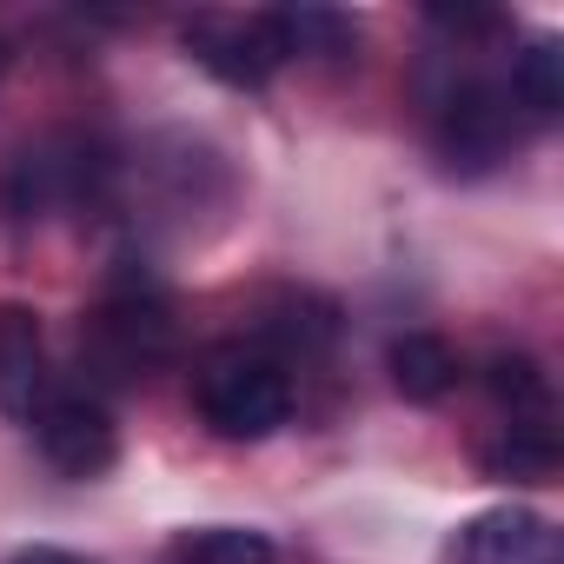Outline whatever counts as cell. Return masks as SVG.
Wrapping results in <instances>:
<instances>
[{
    "mask_svg": "<svg viewBox=\"0 0 564 564\" xmlns=\"http://www.w3.org/2000/svg\"><path fill=\"white\" fill-rule=\"evenodd\" d=\"M272 34H279V47H286V61L293 54H346L359 41V21L333 14V8H279Z\"/></svg>",
    "mask_w": 564,
    "mask_h": 564,
    "instance_id": "7c38bea8",
    "label": "cell"
},
{
    "mask_svg": "<svg viewBox=\"0 0 564 564\" xmlns=\"http://www.w3.org/2000/svg\"><path fill=\"white\" fill-rule=\"evenodd\" d=\"M458 564H564V538H557V524L544 511L491 505V511L465 518Z\"/></svg>",
    "mask_w": 564,
    "mask_h": 564,
    "instance_id": "52a82bcc",
    "label": "cell"
},
{
    "mask_svg": "<svg viewBox=\"0 0 564 564\" xmlns=\"http://www.w3.org/2000/svg\"><path fill=\"white\" fill-rule=\"evenodd\" d=\"M180 564H272V538L265 531H239V524H219V531H199Z\"/></svg>",
    "mask_w": 564,
    "mask_h": 564,
    "instance_id": "5bb4252c",
    "label": "cell"
},
{
    "mask_svg": "<svg viewBox=\"0 0 564 564\" xmlns=\"http://www.w3.org/2000/svg\"><path fill=\"white\" fill-rule=\"evenodd\" d=\"M186 47L226 87H265L279 67H286V47H279V34H272V14H252V21L246 14H199V21H186Z\"/></svg>",
    "mask_w": 564,
    "mask_h": 564,
    "instance_id": "8992f818",
    "label": "cell"
},
{
    "mask_svg": "<svg viewBox=\"0 0 564 564\" xmlns=\"http://www.w3.org/2000/svg\"><path fill=\"white\" fill-rule=\"evenodd\" d=\"M0 67H8V54H0Z\"/></svg>",
    "mask_w": 564,
    "mask_h": 564,
    "instance_id": "2e32d148",
    "label": "cell"
},
{
    "mask_svg": "<svg viewBox=\"0 0 564 564\" xmlns=\"http://www.w3.org/2000/svg\"><path fill=\"white\" fill-rule=\"evenodd\" d=\"M524 133L511 94H505V74L485 80V74H458L438 100H432V140L445 153V166L458 173H485L511 153V140Z\"/></svg>",
    "mask_w": 564,
    "mask_h": 564,
    "instance_id": "3957f363",
    "label": "cell"
},
{
    "mask_svg": "<svg viewBox=\"0 0 564 564\" xmlns=\"http://www.w3.org/2000/svg\"><path fill=\"white\" fill-rule=\"evenodd\" d=\"M199 412H206V425L219 438H239V445L272 438L279 425L293 419V379H286V366L265 359V352L226 346L199 372Z\"/></svg>",
    "mask_w": 564,
    "mask_h": 564,
    "instance_id": "7a4b0ae2",
    "label": "cell"
},
{
    "mask_svg": "<svg viewBox=\"0 0 564 564\" xmlns=\"http://www.w3.org/2000/svg\"><path fill=\"white\" fill-rule=\"evenodd\" d=\"M485 471L491 478H518V485H544L557 471V438H551V419H505V438L485 452Z\"/></svg>",
    "mask_w": 564,
    "mask_h": 564,
    "instance_id": "8fae6325",
    "label": "cell"
},
{
    "mask_svg": "<svg viewBox=\"0 0 564 564\" xmlns=\"http://www.w3.org/2000/svg\"><path fill=\"white\" fill-rule=\"evenodd\" d=\"M386 366H392V386H399L412 405H438V399L458 386V359H452V346L432 339V333H405V339H392Z\"/></svg>",
    "mask_w": 564,
    "mask_h": 564,
    "instance_id": "30bf717a",
    "label": "cell"
},
{
    "mask_svg": "<svg viewBox=\"0 0 564 564\" xmlns=\"http://www.w3.org/2000/svg\"><path fill=\"white\" fill-rule=\"evenodd\" d=\"M47 399V339L28 306H0V419H34Z\"/></svg>",
    "mask_w": 564,
    "mask_h": 564,
    "instance_id": "ba28073f",
    "label": "cell"
},
{
    "mask_svg": "<svg viewBox=\"0 0 564 564\" xmlns=\"http://www.w3.org/2000/svg\"><path fill=\"white\" fill-rule=\"evenodd\" d=\"M485 386H491V399L511 412V425H518V419H551V379L538 372V359L498 352L491 372H485Z\"/></svg>",
    "mask_w": 564,
    "mask_h": 564,
    "instance_id": "4fadbf2b",
    "label": "cell"
},
{
    "mask_svg": "<svg viewBox=\"0 0 564 564\" xmlns=\"http://www.w3.org/2000/svg\"><path fill=\"white\" fill-rule=\"evenodd\" d=\"M113 180V160L80 140V133H54L41 147H28L8 173V213L14 219H47V213H74V206H94Z\"/></svg>",
    "mask_w": 564,
    "mask_h": 564,
    "instance_id": "277c9868",
    "label": "cell"
},
{
    "mask_svg": "<svg viewBox=\"0 0 564 564\" xmlns=\"http://www.w3.org/2000/svg\"><path fill=\"white\" fill-rule=\"evenodd\" d=\"M28 425L41 438V458L61 478H100L120 458V432H113V412L100 392H47Z\"/></svg>",
    "mask_w": 564,
    "mask_h": 564,
    "instance_id": "5b68a950",
    "label": "cell"
},
{
    "mask_svg": "<svg viewBox=\"0 0 564 564\" xmlns=\"http://www.w3.org/2000/svg\"><path fill=\"white\" fill-rule=\"evenodd\" d=\"M173 352V319L153 286H113L80 326V366L94 386H147Z\"/></svg>",
    "mask_w": 564,
    "mask_h": 564,
    "instance_id": "6da1fadb",
    "label": "cell"
},
{
    "mask_svg": "<svg viewBox=\"0 0 564 564\" xmlns=\"http://www.w3.org/2000/svg\"><path fill=\"white\" fill-rule=\"evenodd\" d=\"M14 564H94V557L61 551V544H28V551H14Z\"/></svg>",
    "mask_w": 564,
    "mask_h": 564,
    "instance_id": "9a60e30c",
    "label": "cell"
},
{
    "mask_svg": "<svg viewBox=\"0 0 564 564\" xmlns=\"http://www.w3.org/2000/svg\"><path fill=\"white\" fill-rule=\"evenodd\" d=\"M505 94H511V107H518L524 127H551L557 107H564V47H557L551 34L531 41V47L505 67Z\"/></svg>",
    "mask_w": 564,
    "mask_h": 564,
    "instance_id": "9c48e42d",
    "label": "cell"
}]
</instances>
